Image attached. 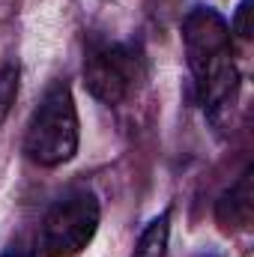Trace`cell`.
<instances>
[{
    "label": "cell",
    "instance_id": "obj_1",
    "mask_svg": "<svg viewBox=\"0 0 254 257\" xmlns=\"http://www.w3.org/2000/svg\"><path fill=\"white\" fill-rule=\"evenodd\" d=\"M183 48L200 105L209 117L230 105L239 72L233 63L230 24L212 6H194L183 18Z\"/></svg>",
    "mask_w": 254,
    "mask_h": 257
},
{
    "label": "cell",
    "instance_id": "obj_2",
    "mask_svg": "<svg viewBox=\"0 0 254 257\" xmlns=\"http://www.w3.org/2000/svg\"><path fill=\"white\" fill-rule=\"evenodd\" d=\"M78 128L81 126H78L72 87L66 81H54L30 117V126L24 135L27 159L42 168H57V165L72 162L78 153V138H81Z\"/></svg>",
    "mask_w": 254,
    "mask_h": 257
},
{
    "label": "cell",
    "instance_id": "obj_3",
    "mask_svg": "<svg viewBox=\"0 0 254 257\" xmlns=\"http://www.w3.org/2000/svg\"><path fill=\"white\" fill-rule=\"evenodd\" d=\"M99 197L78 186L63 192L45 212L39 227V251L45 257H75L81 254L99 230Z\"/></svg>",
    "mask_w": 254,
    "mask_h": 257
},
{
    "label": "cell",
    "instance_id": "obj_4",
    "mask_svg": "<svg viewBox=\"0 0 254 257\" xmlns=\"http://www.w3.org/2000/svg\"><path fill=\"white\" fill-rule=\"evenodd\" d=\"M84 78L99 102L117 105L141 81V54L129 42H96L84 57Z\"/></svg>",
    "mask_w": 254,
    "mask_h": 257
},
{
    "label": "cell",
    "instance_id": "obj_5",
    "mask_svg": "<svg viewBox=\"0 0 254 257\" xmlns=\"http://www.w3.org/2000/svg\"><path fill=\"white\" fill-rule=\"evenodd\" d=\"M254 212V192H251V168H245L239 174V180L218 197L215 203V221L221 224V230H245L251 224Z\"/></svg>",
    "mask_w": 254,
    "mask_h": 257
},
{
    "label": "cell",
    "instance_id": "obj_6",
    "mask_svg": "<svg viewBox=\"0 0 254 257\" xmlns=\"http://www.w3.org/2000/svg\"><path fill=\"white\" fill-rule=\"evenodd\" d=\"M168 239H171V209H162L141 230L132 257H168Z\"/></svg>",
    "mask_w": 254,
    "mask_h": 257
},
{
    "label": "cell",
    "instance_id": "obj_7",
    "mask_svg": "<svg viewBox=\"0 0 254 257\" xmlns=\"http://www.w3.org/2000/svg\"><path fill=\"white\" fill-rule=\"evenodd\" d=\"M18 66L15 63H3L0 66V123L9 117L12 105H15V96H18Z\"/></svg>",
    "mask_w": 254,
    "mask_h": 257
},
{
    "label": "cell",
    "instance_id": "obj_8",
    "mask_svg": "<svg viewBox=\"0 0 254 257\" xmlns=\"http://www.w3.org/2000/svg\"><path fill=\"white\" fill-rule=\"evenodd\" d=\"M248 12H251V0H242L236 9V18L230 21V30L239 33L242 39H251V24H248Z\"/></svg>",
    "mask_w": 254,
    "mask_h": 257
},
{
    "label": "cell",
    "instance_id": "obj_9",
    "mask_svg": "<svg viewBox=\"0 0 254 257\" xmlns=\"http://www.w3.org/2000/svg\"><path fill=\"white\" fill-rule=\"evenodd\" d=\"M36 254H39V248H36V245H30V242H21V239H18L15 245H9L0 257H36Z\"/></svg>",
    "mask_w": 254,
    "mask_h": 257
}]
</instances>
